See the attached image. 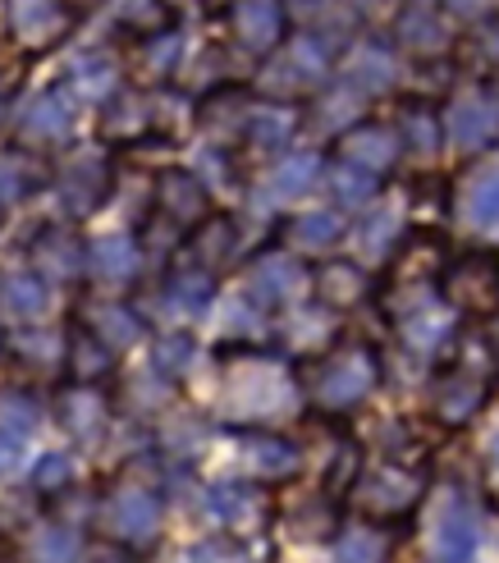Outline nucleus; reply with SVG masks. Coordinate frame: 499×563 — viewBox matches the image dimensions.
<instances>
[{
    "mask_svg": "<svg viewBox=\"0 0 499 563\" xmlns=\"http://www.w3.org/2000/svg\"><path fill=\"white\" fill-rule=\"evenodd\" d=\"M348 499L357 504L363 522L390 531L399 518H412V514L422 509V499H426V476L412 472V467H403V463H380V467H372V472L357 476L353 490H348Z\"/></svg>",
    "mask_w": 499,
    "mask_h": 563,
    "instance_id": "f257e3e1",
    "label": "nucleus"
},
{
    "mask_svg": "<svg viewBox=\"0 0 499 563\" xmlns=\"http://www.w3.org/2000/svg\"><path fill=\"white\" fill-rule=\"evenodd\" d=\"M160 518H165L160 514V499L143 482H115V486L106 490L101 509H97L101 531L115 545H129V550H143L147 541H156Z\"/></svg>",
    "mask_w": 499,
    "mask_h": 563,
    "instance_id": "f03ea898",
    "label": "nucleus"
},
{
    "mask_svg": "<svg viewBox=\"0 0 499 563\" xmlns=\"http://www.w3.org/2000/svg\"><path fill=\"white\" fill-rule=\"evenodd\" d=\"M376 385H380L376 353L363 349V344H348V349H340V353H330V357L317 362L312 399L321 408H353V404H363Z\"/></svg>",
    "mask_w": 499,
    "mask_h": 563,
    "instance_id": "7ed1b4c3",
    "label": "nucleus"
},
{
    "mask_svg": "<svg viewBox=\"0 0 499 563\" xmlns=\"http://www.w3.org/2000/svg\"><path fill=\"white\" fill-rule=\"evenodd\" d=\"M440 294L467 317H495L499 312V257H490V252H463L440 275Z\"/></svg>",
    "mask_w": 499,
    "mask_h": 563,
    "instance_id": "20e7f679",
    "label": "nucleus"
},
{
    "mask_svg": "<svg viewBox=\"0 0 499 563\" xmlns=\"http://www.w3.org/2000/svg\"><path fill=\"white\" fill-rule=\"evenodd\" d=\"M431 563H477L481 554V518L463 490H445L431 518Z\"/></svg>",
    "mask_w": 499,
    "mask_h": 563,
    "instance_id": "39448f33",
    "label": "nucleus"
},
{
    "mask_svg": "<svg viewBox=\"0 0 499 563\" xmlns=\"http://www.w3.org/2000/svg\"><path fill=\"white\" fill-rule=\"evenodd\" d=\"M490 394V372L473 367V362H450L445 372L431 380V412L440 427H463L473 421Z\"/></svg>",
    "mask_w": 499,
    "mask_h": 563,
    "instance_id": "423d86ee",
    "label": "nucleus"
},
{
    "mask_svg": "<svg viewBox=\"0 0 499 563\" xmlns=\"http://www.w3.org/2000/svg\"><path fill=\"white\" fill-rule=\"evenodd\" d=\"M289 376H285V367L280 362H270V357H247L243 367H234L230 372V380H225V404L234 408V412H253V417H266V412H275L285 399H289Z\"/></svg>",
    "mask_w": 499,
    "mask_h": 563,
    "instance_id": "0eeeda50",
    "label": "nucleus"
},
{
    "mask_svg": "<svg viewBox=\"0 0 499 563\" xmlns=\"http://www.w3.org/2000/svg\"><path fill=\"white\" fill-rule=\"evenodd\" d=\"M230 33L253 55L275 51L285 37V0H230Z\"/></svg>",
    "mask_w": 499,
    "mask_h": 563,
    "instance_id": "6e6552de",
    "label": "nucleus"
},
{
    "mask_svg": "<svg viewBox=\"0 0 499 563\" xmlns=\"http://www.w3.org/2000/svg\"><path fill=\"white\" fill-rule=\"evenodd\" d=\"M302 289H308V271H302L298 257H289V252H262L253 271H247V294L262 307L293 302Z\"/></svg>",
    "mask_w": 499,
    "mask_h": 563,
    "instance_id": "1a4fd4ad",
    "label": "nucleus"
},
{
    "mask_svg": "<svg viewBox=\"0 0 499 563\" xmlns=\"http://www.w3.org/2000/svg\"><path fill=\"white\" fill-rule=\"evenodd\" d=\"M495 133H499V110L490 106L486 92H463V97L450 106V143H454V147L477 152V147L490 143Z\"/></svg>",
    "mask_w": 499,
    "mask_h": 563,
    "instance_id": "9d476101",
    "label": "nucleus"
},
{
    "mask_svg": "<svg viewBox=\"0 0 499 563\" xmlns=\"http://www.w3.org/2000/svg\"><path fill=\"white\" fill-rule=\"evenodd\" d=\"M60 421L78 444H97L106 435V421H110L106 394H97L92 385H69L60 394Z\"/></svg>",
    "mask_w": 499,
    "mask_h": 563,
    "instance_id": "9b49d317",
    "label": "nucleus"
},
{
    "mask_svg": "<svg viewBox=\"0 0 499 563\" xmlns=\"http://www.w3.org/2000/svg\"><path fill=\"white\" fill-rule=\"evenodd\" d=\"M65 0H10V33L27 46H51L65 33Z\"/></svg>",
    "mask_w": 499,
    "mask_h": 563,
    "instance_id": "f8f14e48",
    "label": "nucleus"
},
{
    "mask_svg": "<svg viewBox=\"0 0 499 563\" xmlns=\"http://www.w3.org/2000/svg\"><path fill=\"white\" fill-rule=\"evenodd\" d=\"M156 207L170 224H202L207 220V188L184 175V170H165L160 184H156Z\"/></svg>",
    "mask_w": 499,
    "mask_h": 563,
    "instance_id": "ddd939ff",
    "label": "nucleus"
},
{
    "mask_svg": "<svg viewBox=\"0 0 499 563\" xmlns=\"http://www.w3.org/2000/svg\"><path fill=\"white\" fill-rule=\"evenodd\" d=\"M207 509L225 527H253L266 514V486L253 482H215L207 490Z\"/></svg>",
    "mask_w": 499,
    "mask_h": 563,
    "instance_id": "4468645a",
    "label": "nucleus"
},
{
    "mask_svg": "<svg viewBox=\"0 0 499 563\" xmlns=\"http://www.w3.org/2000/svg\"><path fill=\"white\" fill-rule=\"evenodd\" d=\"M399 147H403V137L395 129H385V124H363V129H353L344 137V161L348 165H363L367 175H385L390 165L399 161Z\"/></svg>",
    "mask_w": 499,
    "mask_h": 563,
    "instance_id": "2eb2a0df",
    "label": "nucleus"
},
{
    "mask_svg": "<svg viewBox=\"0 0 499 563\" xmlns=\"http://www.w3.org/2000/svg\"><path fill=\"white\" fill-rule=\"evenodd\" d=\"M110 188V170L101 156H78L65 179H60V197H65V211L69 216H88Z\"/></svg>",
    "mask_w": 499,
    "mask_h": 563,
    "instance_id": "dca6fc26",
    "label": "nucleus"
},
{
    "mask_svg": "<svg viewBox=\"0 0 499 563\" xmlns=\"http://www.w3.org/2000/svg\"><path fill=\"white\" fill-rule=\"evenodd\" d=\"M458 207L473 230H499V161H486L477 175H467Z\"/></svg>",
    "mask_w": 499,
    "mask_h": 563,
    "instance_id": "f3484780",
    "label": "nucleus"
},
{
    "mask_svg": "<svg viewBox=\"0 0 499 563\" xmlns=\"http://www.w3.org/2000/svg\"><path fill=\"white\" fill-rule=\"evenodd\" d=\"M243 454H247V463H253V472L266 476V482L293 476V472H298V459H302L293 440L266 435V431H247V435H243Z\"/></svg>",
    "mask_w": 499,
    "mask_h": 563,
    "instance_id": "a211bd4d",
    "label": "nucleus"
},
{
    "mask_svg": "<svg viewBox=\"0 0 499 563\" xmlns=\"http://www.w3.org/2000/svg\"><path fill=\"white\" fill-rule=\"evenodd\" d=\"M69 124H74V97L55 88V92H42L33 106H27L19 133L33 137V143H42V137H65Z\"/></svg>",
    "mask_w": 499,
    "mask_h": 563,
    "instance_id": "6ab92c4d",
    "label": "nucleus"
},
{
    "mask_svg": "<svg viewBox=\"0 0 499 563\" xmlns=\"http://www.w3.org/2000/svg\"><path fill=\"white\" fill-rule=\"evenodd\" d=\"M385 554H390V531L372 527V522L348 527L344 537H335V545H330V563H385Z\"/></svg>",
    "mask_w": 499,
    "mask_h": 563,
    "instance_id": "aec40b11",
    "label": "nucleus"
},
{
    "mask_svg": "<svg viewBox=\"0 0 499 563\" xmlns=\"http://www.w3.org/2000/svg\"><path fill=\"white\" fill-rule=\"evenodd\" d=\"M69 372H74V385H92L110 372V349L97 340V334L88 325H74L69 334Z\"/></svg>",
    "mask_w": 499,
    "mask_h": 563,
    "instance_id": "412c9836",
    "label": "nucleus"
},
{
    "mask_svg": "<svg viewBox=\"0 0 499 563\" xmlns=\"http://www.w3.org/2000/svg\"><path fill=\"white\" fill-rule=\"evenodd\" d=\"M115 60H106V55H78L74 69H69V88L74 97L82 101H106V97H120L115 92Z\"/></svg>",
    "mask_w": 499,
    "mask_h": 563,
    "instance_id": "4be33fe9",
    "label": "nucleus"
},
{
    "mask_svg": "<svg viewBox=\"0 0 499 563\" xmlns=\"http://www.w3.org/2000/svg\"><path fill=\"white\" fill-rule=\"evenodd\" d=\"M88 330L97 334V340L115 353V349H129L133 340H137V330H143V321H137L129 307H120V302H97L92 312H88Z\"/></svg>",
    "mask_w": 499,
    "mask_h": 563,
    "instance_id": "5701e85b",
    "label": "nucleus"
},
{
    "mask_svg": "<svg viewBox=\"0 0 499 563\" xmlns=\"http://www.w3.org/2000/svg\"><path fill=\"white\" fill-rule=\"evenodd\" d=\"M188 252L198 257V271L211 275V266H220V262H225L230 252H234V224H230L225 216H207L198 230H192Z\"/></svg>",
    "mask_w": 499,
    "mask_h": 563,
    "instance_id": "b1692460",
    "label": "nucleus"
},
{
    "mask_svg": "<svg viewBox=\"0 0 499 563\" xmlns=\"http://www.w3.org/2000/svg\"><path fill=\"white\" fill-rule=\"evenodd\" d=\"M33 257H37V266H42V271L69 279V275H78V266H82V247H78V239H74L69 230H60V224H51V230L37 239Z\"/></svg>",
    "mask_w": 499,
    "mask_h": 563,
    "instance_id": "393cba45",
    "label": "nucleus"
},
{
    "mask_svg": "<svg viewBox=\"0 0 499 563\" xmlns=\"http://www.w3.org/2000/svg\"><path fill=\"white\" fill-rule=\"evenodd\" d=\"M46 285L33 275V271H19V275H10L5 285H0V307H5L10 317H19V321H33V317H42L46 312Z\"/></svg>",
    "mask_w": 499,
    "mask_h": 563,
    "instance_id": "a878e982",
    "label": "nucleus"
},
{
    "mask_svg": "<svg viewBox=\"0 0 499 563\" xmlns=\"http://www.w3.org/2000/svg\"><path fill=\"white\" fill-rule=\"evenodd\" d=\"M293 133V110L289 106H253V115L243 124V137L253 147H285Z\"/></svg>",
    "mask_w": 499,
    "mask_h": 563,
    "instance_id": "bb28decb",
    "label": "nucleus"
},
{
    "mask_svg": "<svg viewBox=\"0 0 499 563\" xmlns=\"http://www.w3.org/2000/svg\"><path fill=\"white\" fill-rule=\"evenodd\" d=\"M78 550H82L78 527L46 522L33 537V545H27V559H33V563H78Z\"/></svg>",
    "mask_w": 499,
    "mask_h": 563,
    "instance_id": "cd10ccee",
    "label": "nucleus"
},
{
    "mask_svg": "<svg viewBox=\"0 0 499 563\" xmlns=\"http://www.w3.org/2000/svg\"><path fill=\"white\" fill-rule=\"evenodd\" d=\"M340 234H344V220L335 211H308L289 224V243L298 252H321L330 243H340Z\"/></svg>",
    "mask_w": 499,
    "mask_h": 563,
    "instance_id": "c85d7f7f",
    "label": "nucleus"
},
{
    "mask_svg": "<svg viewBox=\"0 0 499 563\" xmlns=\"http://www.w3.org/2000/svg\"><path fill=\"white\" fill-rule=\"evenodd\" d=\"M211 294H215V279H211L207 271H198V266L179 271V275L170 279V285H165V302H170L175 312H184V317L202 312V307L211 302Z\"/></svg>",
    "mask_w": 499,
    "mask_h": 563,
    "instance_id": "c756f323",
    "label": "nucleus"
},
{
    "mask_svg": "<svg viewBox=\"0 0 499 563\" xmlns=\"http://www.w3.org/2000/svg\"><path fill=\"white\" fill-rule=\"evenodd\" d=\"M399 137H403V147H408V152L435 156V152H440L435 110H431V106H403V115H399Z\"/></svg>",
    "mask_w": 499,
    "mask_h": 563,
    "instance_id": "7c9ffc66",
    "label": "nucleus"
},
{
    "mask_svg": "<svg viewBox=\"0 0 499 563\" xmlns=\"http://www.w3.org/2000/svg\"><path fill=\"white\" fill-rule=\"evenodd\" d=\"M399 42L408 51H418V55H435V51H445L450 37H445V27H440V19L431 10H408L399 19Z\"/></svg>",
    "mask_w": 499,
    "mask_h": 563,
    "instance_id": "2f4dec72",
    "label": "nucleus"
},
{
    "mask_svg": "<svg viewBox=\"0 0 499 563\" xmlns=\"http://www.w3.org/2000/svg\"><path fill=\"white\" fill-rule=\"evenodd\" d=\"M88 262L106 285H120V279H129L137 271V247H133V239H106V243L92 247Z\"/></svg>",
    "mask_w": 499,
    "mask_h": 563,
    "instance_id": "473e14b6",
    "label": "nucleus"
},
{
    "mask_svg": "<svg viewBox=\"0 0 499 563\" xmlns=\"http://www.w3.org/2000/svg\"><path fill=\"white\" fill-rule=\"evenodd\" d=\"M42 421V408L37 399L27 389H0V431L23 440V435H33V427Z\"/></svg>",
    "mask_w": 499,
    "mask_h": 563,
    "instance_id": "72a5a7b5",
    "label": "nucleus"
},
{
    "mask_svg": "<svg viewBox=\"0 0 499 563\" xmlns=\"http://www.w3.org/2000/svg\"><path fill=\"white\" fill-rule=\"evenodd\" d=\"M317 170H321V161L312 156V152H302V156H289L280 170H275L270 179H266V192L275 197V202H289V197H298L302 188H308L312 179H317Z\"/></svg>",
    "mask_w": 499,
    "mask_h": 563,
    "instance_id": "f704fd0d",
    "label": "nucleus"
},
{
    "mask_svg": "<svg viewBox=\"0 0 499 563\" xmlns=\"http://www.w3.org/2000/svg\"><path fill=\"white\" fill-rule=\"evenodd\" d=\"M363 294H367V279H363V271H357L353 262H330L321 271V298L330 307H348V302H357Z\"/></svg>",
    "mask_w": 499,
    "mask_h": 563,
    "instance_id": "c9c22d12",
    "label": "nucleus"
},
{
    "mask_svg": "<svg viewBox=\"0 0 499 563\" xmlns=\"http://www.w3.org/2000/svg\"><path fill=\"white\" fill-rule=\"evenodd\" d=\"M399 330H403V340H408V344L431 349V344L445 340V317H440V312H435V302L426 298V302H412L408 312L399 317Z\"/></svg>",
    "mask_w": 499,
    "mask_h": 563,
    "instance_id": "e433bc0d",
    "label": "nucleus"
},
{
    "mask_svg": "<svg viewBox=\"0 0 499 563\" xmlns=\"http://www.w3.org/2000/svg\"><path fill=\"white\" fill-rule=\"evenodd\" d=\"M110 14L120 23H129L133 33H165L170 27V10H165V0H110Z\"/></svg>",
    "mask_w": 499,
    "mask_h": 563,
    "instance_id": "4c0bfd02",
    "label": "nucleus"
},
{
    "mask_svg": "<svg viewBox=\"0 0 499 563\" xmlns=\"http://www.w3.org/2000/svg\"><path fill=\"white\" fill-rule=\"evenodd\" d=\"M348 88L353 92H380V88H390V82H395V65H390V55H380V51H363V55H357V60H353V69H348Z\"/></svg>",
    "mask_w": 499,
    "mask_h": 563,
    "instance_id": "58836bf2",
    "label": "nucleus"
},
{
    "mask_svg": "<svg viewBox=\"0 0 499 563\" xmlns=\"http://www.w3.org/2000/svg\"><path fill=\"white\" fill-rule=\"evenodd\" d=\"M147 120H152L147 101L133 97V92H120V97H110V106H106L101 133H106V137H120V133H129V129H143Z\"/></svg>",
    "mask_w": 499,
    "mask_h": 563,
    "instance_id": "ea45409f",
    "label": "nucleus"
},
{
    "mask_svg": "<svg viewBox=\"0 0 499 563\" xmlns=\"http://www.w3.org/2000/svg\"><path fill=\"white\" fill-rule=\"evenodd\" d=\"M330 192H335L340 202H348V207H363V202H372V192H376V175H367L363 165L340 161L335 170H330Z\"/></svg>",
    "mask_w": 499,
    "mask_h": 563,
    "instance_id": "a19ab883",
    "label": "nucleus"
},
{
    "mask_svg": "<svg viewBox=\"0 0 499 563\" xmlns=\"http://www.w3.org/2000/svg\"><path fill=\"white\" fill-rule=\"evenodd\" d=\"M188 362H192V340H188V334L184 330L160 334L156 349H152V372L165 376V380H175V376H184Z\"/></svg>",
    "mask_w": 499,
    "mask_h": 563,
    "instance_id": "79ce46f5",
    "label": "nucleus"
},
{
    "mask_svg": "<svg viewBox=\"0 0 499 563\" xmlns=\"http://www.w3.org/2000/svg\"><path fill=\"white\" fill-rule=\"evenodd\" d=\"M69 486H74V463H69L65 454L37 459V467H33V490H37V495H60V490H69Z\"/></svg>",
    "mask_w": 499,
    "mask_h": 563,
    "instance_id": "37998d69",
    "label": "nucleus"
},
{
    "mask_svg": "<svg viewBox=\"0 0 499 563\" xmlns=\"http://www.w3.org/2000/svg\"><path fill=\"white\" fill-rule=\"evenodd\" d=\"M27 188H33V170H27V161H19V156H0V211L14 207Z\"/></svg>",
    "mask_w": 499,
    "mask_h": 563,
    "instance_id": "c03bdc74",
    "label": "nucleus"
},
{
    "mask_svg": "<svg viewBox=\"0 0 499 563\" xmlns=\"http://www.w3.org/2000/svg\"><path fill=\"white\" fill-rule=\"evenodd\" d=\"M390 234H399V220H395V211H380V216H372L363 224V230H357V247L376 262V257H385V239Z\"/></svg>",
    "mask_w": 499,
    "mask_h": 563,
    "instance_id": "a18cd8bd",
    "label": "nucleus"
},
{
    "mask_svg": "<svg viewBox=\"0 0 499 563\" xmlns=\"http://www.w3.org/2000/svg\"><path fill=\"white\" fill-rule=\"evenodd\" d=\"M179 51H184V37L179 33H156V37H147V51H143V60H147V69L152 74H170V65L179 60Z\"/></svg>",
    "mask_w": 499,
    "mask_h": 563,
    "instance_id": "49530a36",
    "label": "nucleus"
},
{
    "mask_svg": "<svg viewBox=\"0 0 499 563\" xmlns=\"http://www.w3.org/2000/svg\"><path fill=\"white\" fill-rule=\"evenodd\" d=\"M188 563H253L234 541H198L188 550Z\"/></svg>",
    "mask_w": 499,
    "mask_h": 563,
    "instance_id": "de8ad7c7",
    "label": "nucleus"
},
{
    "mask_svg": "<svg viewBox=\"0 0 499 563\" xmlns=\"http://www.w3.org/2000/svg\"><path fill=\"white\" fill-rule=\"evenodd\" d=\"M88 563H143V559H137V550H129V545L106 541V545H97V550L88 554Z\"/></svg>",
    "mask_w": 499,
    "mask_h": 563,
    "instance_id": "09e8293b",
    "label": "nucleus"
},
{
    "mask_svg": "<svg viewBox=\"0 0 499 563\" xmlns=\"http://www.w3.org/2000/svg\"><path fill=\"white\" fill-rule=\"evenodd\" d=\"M486 55H490V60H499V19H486L481 27H477V37H473Z\"/></svg>",
    "mask_w": 499,
    "mask_h": 563,
    "instance_id": "8fccbe9b",
    "label": "nucleus"
},
{
    "mask_svg": "<svg viewBox=\"0 0 499 563\" xmlns=\"http://www.w3.org/2000/svg\"><path fill=\"white\" fill-rule=\"evenodd\" d=\"M19 454H23V440H14V435L0 431V472H10V467L19 463Z\"/></svg>",
    "mask_w": 499,
    "mask_h": 563,
    "instance_id": "3c124183",
    "label": "nucleus"
},
{
    "mask_svg": "<svg viewBox=\"0 0 499 563\" xmlns=\"http://www.w3.org/2000/svg\"><path fill=\"white\" fill-rule=\"evenodd\" d=\"M454 14H481V0H450Z\"/></svg>",
    "mask_w": 499,
    "mask_h": 563,
    "instance_id": "603ef678",
    "label": "nucleus"
},
{
    "mask_svg": "<svg viewBox=\"0 0 499 563\" xmlns=\"http://www.w3.org/2000/svg\"><path fill=\"white\" fill-rule=\"evenodd\" d=\"M82 5H88V0H82Z\"/></svg>",
    "mask_w": 499,
    "mask_h": 563,
    "instance_id": "864d4df0",
    "label": "nucleus"
}]
</instances>
